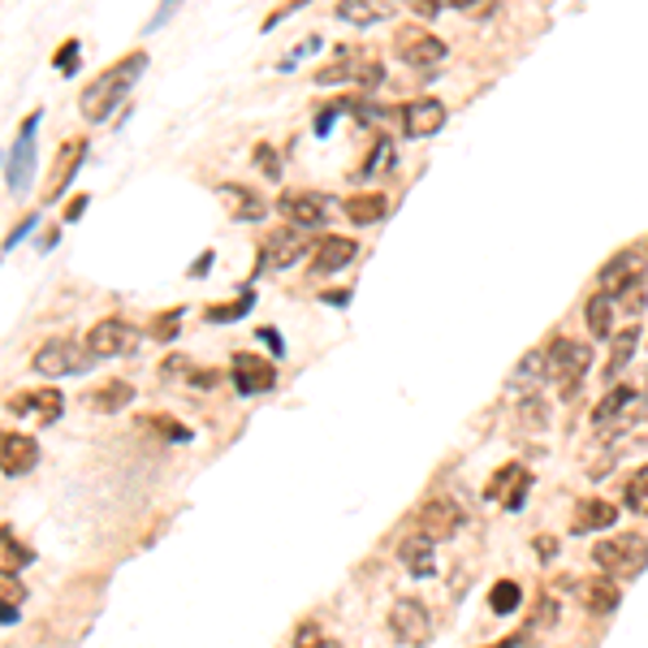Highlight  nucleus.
I'll return each instance as SVG.
<instances>
[{
	"mask_svg": "<svg viewBox=\"0 0 648 648\" xmlns=\"http://www.w3.org/2000/svg\"><path fill=\"white\" fill-rule=\"evenodd\" d=\"M147 70V53H130V57H122L117 66H109V70L100 73L82 95H78V109H82V117L87 122H109L113 117V109L130 95V87L139 82V73Z\"/></svg>",
	"mask_w": 648,
	"mask_h": 648,
	"instance_id": "obj_1",
	"label": "nucleus"
},
{
	"mask_svg": "<svg viewBox=\"0 0 648 648\" xmlns=\"http://www.w3.org/2000/svg\"><path fill=\"white\" fill-rule=\"evenodd\" d=\"M592 562L610 579H636L648 567V541L640 532H618L592 549Z\"/></svg>",
	"mask_w": 648,
	"mask_h": 648,
	"instance_id": "obj_2",
	"label": "nucleus"
},
{
	"mask_svg": "<svg viewBox=\"0 0 648 648\" xmlns=\"http://www.w3.org/2000/svg\"><path fill=\"white\" fill-rule=\"evenodd\" d=\"M545 355H549V380L562 385V398H576L588 367H592V351L583 342H571V338H554Z\"/></svg>",
	"mask_w": 648,
	"mask_h": 648,
	"instance_id": "obj_3",
	"label": "nucleus"
},
{
	"mask_svg": "<svg viewBox=\"0 0 648 648\" xmlns=\"http://www.w3.org/2000/svg\"><path fill=\"white\" fill-rule=\"evenodd\" d=\"M91 363H95V355H91L87 346H78V342H70V338H53V342H44V346L35 351L31 367H35L39 376H48V380H61V376L87 372Z\"/></svg>",
	"mask_w": 648,
	"mask_h": 648,
	"instance_id": "obj_4",
	"label": "nucleus"
},
{
	"mask_svg": "<svg viewBox=\"0 0 648 648\" xmlns=\"http://www.w3.org/2000/svg\"><path fill=\"white\" fill-rule=\"evenodd\" d=\"M139 342H144V333H139L130 320L109 316V320L91 325V333H87V342H82V346H87L95 360H117V355H135V351H139Z\"/></svg>",
	"mask_w": 648,
	"mask_h": 648,
	"instance_id": "obj_5",
	"label": "nucleus"
},
{
	"mask_svg": "<svg viewBox=\"0 0 648 648\" xmlns=\"http://www.w3.org/2000/svg\"><path fill=\"white\" fill-rule=\"evenodd\" d=\"M394 53H398L402 66H411V70H420V73H432L445 61V44H441L436 35H429L424 26H402V31L394 35Z\"/></svg>",
	"mask_w": 648,
	"mask_h": 648,
	"instance_id": "obj_6",
	"label": "nucleus"
},
{
	"mask_svg": "<svg viewBox=\"0 0 648 648\" xmlns=\"http://www.w3.org/2000/svg\"><path fill=\"white\" fill-rule=\"evenodd\" d=\"M329 200L325 195H316V191H289L282 195V204H277V213L286 220L289 229H303V234H311V229H325L329 225Z\"/></svg>",
	"mask_w": 648,
	"mask_h": 648,
	"instance_id": "obj_7",
	"label": "nucleus"
},
{
	"mask_svg": "<svg viewBox=\"0 0 648 648\" xmlns=\"http://www.w3.org/2000/svg\"><path fill=\"white\" fill-rule=\"evenodd\" d=\"M389 632L398 645H424L432 636V614L424 610L420 596H402L394 610H389Z\"/></svg>",
	"mask_w": 648,
	"mask_h": 648,
	"instance_id": "obj_8",
	"label": "nucleus"
},
{
	"mask_svg": "<svg viewBox=\"0 0 648 648\" xmlns=\"http://www.w3.org/2000/svg\"><path fill=\"white\" fill-rule=\"evenodd\" d=\"M61 411H66V394H61V389H22V394L9 398V416H26V420H35L39 429L57 424Z\"/></svg>",
	"mask_w": 648,
	"mask_h": 648,
	"instance_id": "obj_9",
	"label": "nucleus"
},
{
	"mask_svg": "<svg viewBox=\"0 0 648 648\" xmlns=\"http://www.w3.org/2000/svg\"><path fill=\"white\" fill-rule=\"evenodd\" d=\"M307 251H311V247H307V234L282 225V229H273V234L264 238V247H260V269H273V273H277V269H289V264H298Z\"/></svg>",
	"mask_w": 648,
	"mask_h": 648,
	"instance_id": "obj_10",
	"label": "nucleus"
},
{
	"mask_svg": "<svg viewBox=\"0 0 648 648\" xmlns=\"http://www.w3.org/2000/svg\"><path fill=\"white\" fill-rule=\"evenodd\" d=\"M39 463V441L26 432H0V476L18 480L26 471H35Z\"/></svg>",
	"mask_w": 648,
	"mask_h": 648,
	"instance_id": "obj_11",
	"label": "nucleus"
},
{
	"mask_svg": "<svg viewBox=\"0 0 648 648\" xmlns=\"http://www.w3.org/2000/svg\"><path fill=\"white\" fill-rule=\"evenodd\" d=\"M229 376H234V389H238L242 398H260V394H269V389L277 385L273 363L255 360V355H234V363H229Z\"/></svg>",
	"mask_w": 648,
	"mask_h": 648,
	"instance_id": "obj_12",
	"label": "nucleus"
},
{
	"mask_svg": "<svg viewBox=\"0 0 648 648\" xmlns=\"http://www.w3.org/2000/svg\"><path fill=\"white\" fill-rule=\"evenodd\" d=\"M640 402V389H632V385H614L601 402H596V411H592V429L601 432H623V420L632 416V407Z\"/></svg>",
	"mask_w": 648,
	"mask_h": 648,
	"instance_id": "obj_13",
	"label": "nucleus"
},
{
	"mask_svg": "<svg viewBox=\"0 0 648 648\" xmlns=\"http://www.w3.org/2000/svg\"><path fill=\"white\" fill-rule=\"evenodd\" d=\"M441 126H445V104L432 100V95L411 100V104L402 109V135H407V139H432Z\"/></svg>",
	"mask_w": 648,
	"mask_h": 648,
	"instance_id": "obj_14",
	"label": "nucleus"
},
{
	"mask_svg": "<svg viewBox=\"0 0 648 648\" xmlns=\"http://www.w3.org/2000/svg\"><path fill=\"white\" fill-rule=\"evenodd\" d=\"M463 527V505L454 498H432V502L420 505V532L432 536V541H445Z\"/></svg>",
	"mask_w": 648,
	"mask_h": 648,
	"instance_id": "obj_15",
	"label": "nucleus"
},
{
	"mask_svg": "<svg viewBox=\"0 0 648 648\" xmlns=\"http://www.w3.org/2000/svg\"><path fill=\"white\" fill-rule=\"evenodd\" d=\"M39 117H44V113H31V117H26V126H22L18 144H13V151H9V186H13V191H22V186L31 182V169H35V130H39Z\"/></svg>",
	"mask_w": 648,
	"mask_h": 648,
	"instance_id": "obj_16",
	"label": "nucleus"
},
{
	"mask_svg": "<svg viewBox=\"0 0 648 648\" xmlns=\"http://www.w3.org/2000/svg\"><path fill=\"white\" fill-rule=\"evenodd\" d=\"M307 255H311V273H338V269H346V264L360 255V247H355V238L329 234V238H320Z\"/></svg>",
	"mask_w": 648,
	"mask_h": 648,
	"instance_id": "obj_17",
	"label": "nucleus"
},
{
	"mask_svg": "<svg viewBox=\"0 0 648 648\" xmlns=\"http://www.w3.org/2000/svg\"><path fill=\"white\" fill-rule=\"evenodd\" d=\"M579 605L588 610V614H614L618 610V601H623V592H618V579L601 576V579H583L576 588Z\"/></svg>",
	"mask_w": 648,
	"mask_h": 648,
	"instance_id": "obj_18",
	"label": "nucleus"
},
{
	"mask_svg": "<svg viewBox=\"0 0 648 648\" xmlns=\"http://www.w3.org/2000/svg\"><path fill=\"white\" fill-rule=\"evenodd\" d=\"M636 277H645V260H640L636 251H618V255L596 273V282H601L605 294H618L623 286H632Z\"/></svg>",
	"mask_w": 648,
	"mask_h": 648,
	"instance_id": "obj_19",
	"label": "nucleus"
},
{
	"mask_svg": "<svg viewBox=\"0 0 648 648\" xmlns=\"http://www.w3.org/2000/svg\"><path fill=\"white\" fill-rule=\"evenodd\" d=\"M130 402H135V385L130 380H104L100 389L87 394V411H95V416H117Z\"/></svg>",
	"mask_w": 648,
	"mask_h": 648,
	"instance_id": "obj_20",
	"label": "nucleus"
},
{
	"mask_svg": "<svg viewBox=\"0 0 648 648\" xmlns=\"http://www.w3.org/2000/svg\"><path fill=\"white\" fill-rule=\"evenodd\" d=\"M87 160V139H73L66 144V156H57V169H53V178H48V191H44V200L53 204V200H61L66 191H70L73 173H78V164Z\"/></svg>",
	"mask_w": 648,
	"mask_h": 648,
	"instance_id": "obj_21",
	"label": "nucleus"
},
{
	"mask_svg": "<svg viewBox=\"0 0 648 648\" xmlns=\"http://www.w3.org/2000/svg\"><path fill=\"white\" fill-rule=\"evenodd\" d=\"M402 0H338V18L351 22V26H372V22H385L389 13H398Z\"/></svg>",
	"mask_w": 648,
	"mask_h": 648,
	"instance_id": "obj_22",
	"label": "nucleus"
},
{
	"mask_svg": "<svg viewBox=\"0 0 648 648\" xmlns=\"http://www.w3.org/2000/svg\"><path fill=\"white\" fill-rule=\"evenodd\" d=\"M545 380H549V355L545 351H527L519 367L510 372V389H519V394H536V389H545Z\"/></svg>",
	"mask_w": 648,
	"mask_h": 648,
	"instance_id": "obj_23",
	"label": "nucleus"
},
{
	"mask_svg": "<svg viewBox=\"0 0 648 648\" xmlns=\"http://www.w3.org/2000/svg\"><path fill=\"white\" fill-rule=\"evenodd\" d=\"M398 558H402V567L411 571L416 579H429L436 571V554H432V536L424 532H416V536H407L402 545H398Z\"/></svg>",
	"mask_w": 648,
	"mask_h": 648,
	"instance_id": "obj_24",
	"label": "nucleus"
},
{
	"mask_svg": "<svg viewBox=\"0 0 648 648\" xmlns=\"http://www.w3.org/2000/svg\"><path fill=\"white\" fill-rule=\"evenodd\" d=\"M636 346H640V325H627V329L614 333V342H610V360H605V380H610V385H614L618 372H627V363L636 360Z\"/></svg>",
	"mask_w": 648,
	"mask_h": 648,
	"instance_id": "obj_25",
	"label": "nucleus"
},
{
	"mask_svg": "<svg viewBox=\"0 0 648 648\" xmlns=\"http://www.w3.org/2000/svg\"><path fill=\"white\" fill-rule=\"evenodd\" d=\"M618 523V505L605 502V498H583L576 505V532H601V527H614Z\"/></svg>",
	"mask_w": 648,
	"mask_h": 648,
	"instance_id": "obj_26",
	"label": "nucleus"
},
{
	"mask_svg": "<svg viewBox=\"0 0 648 648\" xmlns=\"http://www.w3.org/2000/svg\"><path fill=\"white\" fill-rule=\"evenodd\" d=\"M220 200L229 204V213H234V220H260L264 216V200L251 191V186H242V182H225L220 186Z\"/></svg>",
	"mask_w": 648,
	"mask_h": 648,
	"instance_id": "obj_27",
	"label": "nucleus"
},
{
	"mask_svg": "<svg viewBox=\"0 0 648 648\" xmlns=\"http://www.w3.org/2000/svg\"><path fill=\"white\" fill-rule=\"evenodd\" d=\"M614 294H605V289H596L588 303H583V320H588V329H592V338H614Z\"/></svg>",
	"mask_w": 648,
	"mask_h": 648,
	"instance_id": "obj_28",
	"label": "nucleus"
},
{
	"mask_svg": "<svg viewBox=\"0 0 648 648\" xmlns=\"http://www.w3.org/2000/svg\"><path fill=\"white\" fill-rule=\"evenodd\" d=\"M342 213L351 216L355 225H376V220H385V213H389V200L380 191H363V195H351L342 204Z\"/></svg>",
	"mask_w": 648,
	"mask_h": 648,
	"instance_id": "obj_29",
	"label": "nucleus"
},
{
	"mask_svg": "<svg viewBox=\"0 0 648 648\" xmlns=\"http://www.w3.org/2000/svg\"><path fill=\"white\" fill-rule=\"evenodd\" d=\"M22 601H26V588H22V579L18 571H0V627H13L18 623V614H22Z\"/></svg>",
	"mask_w": 648,
	"mask_h": 648,
	"instance_id": "obj_30",
	"label": "nucleus"
},
{
	"mask_svg": "<svg viewBox=\"0 0 648 648\" xmlns=\"http://www.w3.org/2000/svg\"><path fill=\"white\" fill-rule=\"evenodd\" d=\"M0 549H4V567H9V571H22V567H31V562H35L31 545H22V541L13 536V527H9V523H0Z\"/></svg>",
	"mask_w": 648,
	"mask_h": 648,
	"instance_id": "obj_31",
	"label": "nucleus"
},
{
	"mask_svg": "<svg viewBox=\"0 0 648 648\" xmlns=\"http://www.w3.org/2000/svg\"><path fill=\"white\" fill-rule=\"evenodd\" d=\"M519 605H523V588H519L514 579H498V583H493V592H489V610L505 618V614H514Z\"/></svg>",
	"mask_w": 648,
	"mask_h": 648,
	"instance_id": "obj_32",
	"label": "nucleus"
},
{
	"mask_svg": "<svg viewBox=\"0 0 648 648\" xmlns=\"http://www.w3.org/2000/svg\"><path fill=\"white\" fill-rule=\"evenodd\" d=\"M558 614H562V605H558L554 596H541V601H536V610H532V618H527V627H523V636L549 632V627L558 623Z\"/></svg>",
	"mask_w": 648,
	"mask_h": 648,
	"instance_id": "obj_33",
	"label": "nucleus"
},
{
	"mask_svg": "<svg viewBox=\"0 0 648 648\" xmlns=\"http://www.w3.org/2000/svg\"><path fill=\"white\" fill-rule=\"evenodd\" d=\"M519 420H523V429H545L549 424V407H545V398H536V394H523V402H519Z\"/></svg>",
	"mask_w": 648,
	"mask_h": 648,
	"instance_id": "obj_34",
	"label": "nucleus"
},
{
	"mask_svg": "<svg viewBox=\"0 0 648 648\" xmlns=\"http://www.w3.org/2000/svg\"><path fill=\"white\" fill-rule=\"evenodd\" d=\"M614 303H618V307H623L627 316H640V311H645V307H648L645 277H636L632 286H623V289H618V294H614Z\"/></svg>",
	"mask_w": 648,
	"mask_h": 648,
	"instance_id": "obj_35",
	"label": "nucleus"
},
{
	"mask_svg": "<svg viewBox=\"0 0 648 648\" xmlns=\"http://www.w3.org/2000/svg\"><path fill=\"white\" fill-rule=\"evenodd\" d=\"M351 70H355V53H351V48H342V57H338L333 66H325V70L316 73V82H320V87H338V82H346V78H351Z\"/></svg>",
	"mask_w": 648,
	"mask_h": 648,
	"instance_id": "obj_36",
	"label": "nucleus"
},
{
	"mask_svg": "<svg viewBox=\"0 0 648 648\" xmlns=\"http://www.w3.org/2000/svg\"><path fill=\"white\" fill-rule=\"evenodd\" d=\"M627 510H636V514H648V463L627 480Z\"/></svg>",
	"mask_w": 648,
	"mask_h": 648,
	"instance_id": "obj_37",
	"label": "nucleus"
},
{
	"mask_svg": "<svg viewBox=\"0 0 648 648\" xmlns=\"http://www.w3.org/2000/svg\"><path fill=\"white\" fill-rule=\"evenodd\" d=\"M294 648H342L333 636H325L316 623H303L298 632H294Z\"/></svg>",
	"mask_w": 648,
	"mask_h": 648,
	"instance_id": "obj_38",
	"label": "nucleus"
},
{
	"mask_svg": "<svg viewBox=\"0 0 648 648\" xmlns=\"http://www.w3.org/2000/svg\"><path fill=\"white\" fill-rule=\"evenodd\" d=\"M178 320H182V307H173L169 316H156V320H151V338H160V342H173V338H178V329H182Z\"/></svg>",
	"mask_w": 648,
	"mask_h": 648,
	"instance_id": "obj_39",
	"label": "nucleus"
},
{
	"mask_svg": "<svg viewBox=\"0 0 648 648\" xmlns=\"http://www.w3.org/2000/svg\"><path fill=\"white\" fill-rule=\"evenodd\" d=\"M78 66H82V44H78V39H66V44H61V53H57V70L78 73Z\"/></svg>",
	"mask_w": 648,
	"mask_h": 648,
	"instance_id": "obj_40",
	"label": "nucleus"
},
{
	"mask_svg": "<svg viewBox=\"0 0 648 648\" xmlns=\"http://www.w3.org/2000/svg\"><path fill=\"white\" fill-rule=\"evenodd\" d=\"M247 307H251V294H242V298H238V303H225V307H208V311H204V316H208V320H213V325H220V320H238V316H242V311H247Z\"/></svg>",
	"mask_w": 648,
	"mask_h": 648,
	"instance_id": "obj_41",
	"label": "nucleus"
},
{
	"mask_svg": "<svg viewBox=\"0 0 648 648\" xmlns=\"http://www.w3.org/2000/svg\"><path fill=\"white\" fill-rule=\"evenodd\" d=\"M389 164H394V151H389V144H385V139H376V151L367 156L363 173H380V169H389Z\"/></svg>",
	"mask_w": 648,
	"mask_h": 648,
	"instance_id": "obj_42",
	"label": "nucleus"
},
{
	"mask_svg": "<svg viewBox=\"0 0 648 648\" xmlns=\"http://www.w3.org/2000/svg\"><path fill=\"white\" fill-rule=\"evenodd\" d=\"M147 429H156L160 436H173V441H191V432L182 429L178 420H164V416H151V420H147Z\"/></svg>",
	"mask_w": 648,
	"mask_h": 648,
	"instance_id": "obj_43",
	"label": "nucleus"
},
{
	"mask_svg": "<svg viewBox=\"0 0 648 648\" xmlns=\"http://www.w3.org/2000/svg\"><path fill=\"white\" fill-rule=\"evenodd\" d=\"M519 471H523V467H514V463H510V467H502V471L493 476V485L485 489V498H489V502H502V489L510 485V480H514V476H519Z\"/></svg>",
	"mask_w": 648,
	"mask_h": 648,
	"instance_id": "obj_44",
	"label": "nucleus"
},
{
	"mask_svg": "<svg viewBox=\"0 0 648 648\" xmlns=\"http://www.w3.org/2000/svg\"><path fill=\"white\" fill-rule=\"evenodd\" d=\"M255 164H260V169H264L269 178H282V160H277V151H273L269 144L255 147Z\"/></svg>",
	"mask_w": 648,
	"mask_h": 648,
	"instance_id": "obj_45",
	"label": "nucleus"
},
{
	"mask_svg": "<svg viewBox=\"0 0 648 648\" xmlns=\"http://www.w3.org/2000/svg\"><path fill=\"white\" fill-rule=\"evenodd\" d=\"M445 4L458 9V13H471V18H476L480 9H493V0H445ZM480 18H485V13H480Z\"/></svg>",
	"mask_w": 648,
	"mask_h": 648,
	"instance_id": "obj_46",
	"label": "nucleus"
},
{
	"mask_svg": "<svg viewBox=\"0 0 648 648\" xmlns=\"http://www.w3.org/2000/svg\"><path fill=\"white\" fill-rule=\"evenodd\" d=\"M31 229H35V216H26V220H22V225H18L13 234H9V242H4V247H18V242H22V238H26Z\"/></svg>",
	"mask_w": 648,
	"mask_h": 648,
	"instance_id": "obj_47",
	"label": "nucleus"
},
{
	"mask_svg": "<svg viewBox=\"0 0 648 648\" xmlns=\"http://www.w3.org/2000/svg\"><path fill=\"white\" fill-rule=\"evenodd\" d=\"M82 213H87V195H73L70 204H66V220H78Z\"/></svg>",
	"mask_w": 648,
	"mask_h": 648,
	"instance_id": "obj_48",
	"label": "nucleus"
},
{
	"mask_svg": "<svg viewBox=\"0 0 648 648\" xmlns=\"http://www.w3.org/2000/svg\"><path fill=\"white\" fill-rule=\"evenodd\" d=\"M536 554H541V558H554V554H558V541H554V536H541V541H536Z\"/></svg>",
	"mask_w": 648,
	"mask_h": 648,
	"instance_id": "obj_49",
	"label": "nucleus"
},
{
	"mask_svg": "<svg viewBox=\"0 0 648 648\" xmlns=\"http://www.w3.org/2000/svg\"><path fill=\"white\" fill-rule=\"evenodd\" d=\"M260 338H264V342H269V346H273V351H277V355H282V338H277V333H273V329H260Z\"/></svg>",
	"mask_w": 648,
	"mask_h": 648,
	"instance_id": "obj_50",
	"label": "nucleus"
},
{
	"mask_svg": "<svg viewBox=\"0 0 648 648\" xmlns=\"http://www.w3.org/2000/svg\"><path fill=\"white\" fill-rule=\"evenodd\" d=\"M208 269H213V260H208V255H204V260H200V264H195V269H191V277H204V273H208Z\"/></svg>",
	"mask_w": 648,
	"mask_h": 648,
	"instance_id": "obj_51",
	"label": "nucleus"
}]
</instances>
